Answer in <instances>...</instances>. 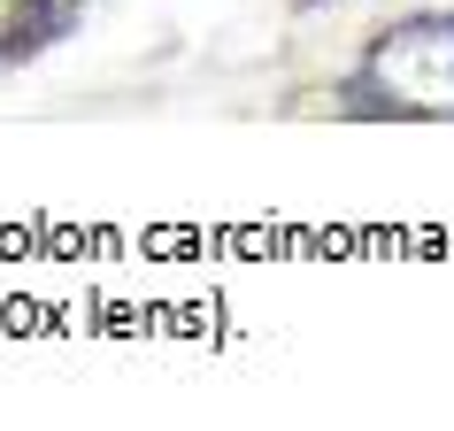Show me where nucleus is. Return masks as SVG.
Here are the masks:
<instances>
[{"label":"nucleus","mask_w":454,"mask_h":431,"mask_svg":"<svg viewBox=\"0 0 454 431\" xmlns=\"http://www.w3.org/2000/svg\"><path fill=\"white\" fill-rule=\"evenodd\" d=\"M370 100L454 116V16H416L370 47Z\"/></svg>","instance_id":"obj_1"}]
</instances>
